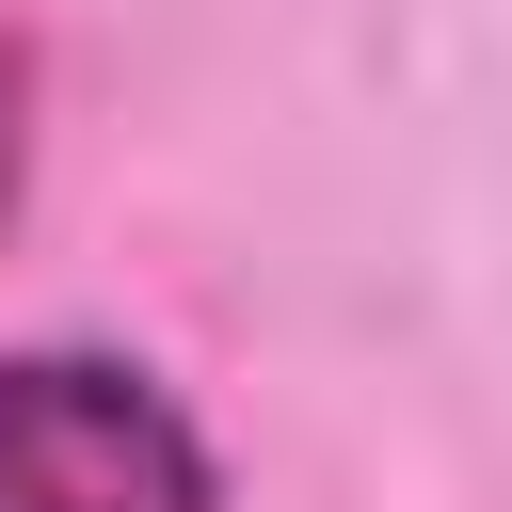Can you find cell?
<instances>
[{
  "label": "cell",
  "mask_w": 512,
  "mask_h": 512,
  "mask_svg": "<svg viewBox=\"0 0 512 512\" xmlns=\"http://www.w3.org/2000/svg\"><path fill=\"white\" fill-rule=\"evenodd\" d=\"M0 512H224L208 432L128 352H0Z\"/></svg>",
  "instance_id": "1"
},
{
  "label": "cell",
  "mask_w": 512,
  "mask_h": 512,
  "mask_svg": "<svg viewBox=\"0 0 512 512\" xmlns=\"http://www.w3.org/2000/svg\"><path fill=\"white\" fill-rule=\"evenodd\" d=\"M16 192H32V48L0 32V224H16Z\"/></svg>",
  "instance_id": "2"
}]
</instances>
